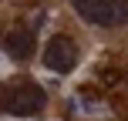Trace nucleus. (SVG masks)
I'll list each match as a JSON object with an SVG mask.
<instances>
[{"instance_id":"7ed1b4c3","label":"nucleus","mask_w":128,"mask_h":121,"mask_svg":"<svg viewBox=\"0 0 128 121\" xmlns=\"http://www.w3.org/2000/svg\"><path fill=\"white\" fill-rule=\"evenodd\" d=\"M78 44L68 37V34H58V37H51L44 44V51H40V64H44L47 71H54V74H71V71L78 67Z\"/></svg>"},{"instance_id":"f257e3e1","label":"nucleus","mask_w":128,"mask_h":121,"mask_svg":"<svg viewBox=\"0 0 128 121\" xmlns=\"http://www.w3.org/2000/svg\"><path fill=\"white\" fill-rule=\"evenodd\" d=\"M47 98L44 88L34 81H10L0 84V115H14V118H30L37 111H44Z\"/></svg>"},{"instance_id":"f03ea898","label":"nucleus","mask_w":128,"mask_h":121,"mask_svg":"<svg viewBox=\"0 0 128 121\" xmlns=\"http://www.w3.org/2000/svg\"><path fill=\"white\" fill-rule=\"evenodd\" d=\"M74 7L88 24L98 27L128 24V0H74Z\"/></svg>"},{"instance_id":"20e7f679","label":"nucleus","mask_w":128,"mask_h":121,"mask_svg":"<svg viewBox=\"0 0 128 121\" xmlns=\"http://www.w3.org/2000/svg\"><path fill=\"white\" fill-rule=\"evenodd\" d=\"M34 44H37V40H34L30 27H10L7 37H4V51L10 54L14 61H27L34 54Z\"/></svg>"}]
</instances>
